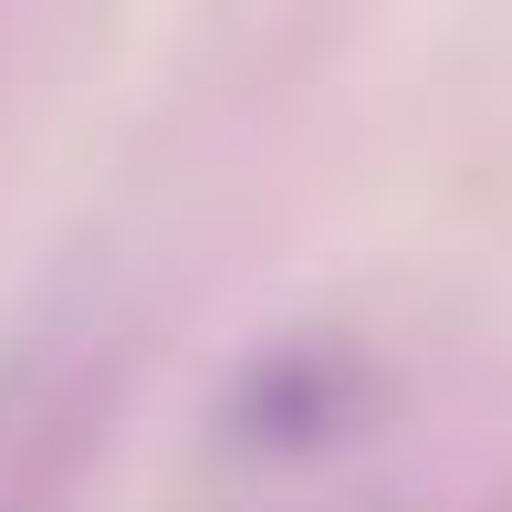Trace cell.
Here are the masks:
<instances>
[{
    "label": "cell",
    "instance_id": "obj_1",
    "mask_svg": "<svg viewBox=\"0 0 512 512\" xmlns=\"http://www.w3.org/2000/svg\"><path fill=\"white\" fill-rule=\"evenodd\" d=\"M115 408V314L53 283L0 314V512H84Z\"/></svg>",
    "mask_w": 512,
    "mask_h": 512
}]
</instances>
